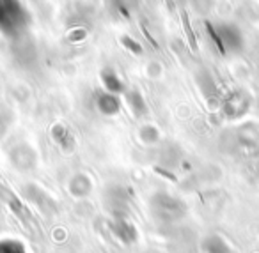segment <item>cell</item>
<instances>
[{"label": "cell", "instance_id": "cell-3", "mask_svg": "<svg viewBox=\"0 0 259 253\" xmlns=\"http://www.w3.org/2000/svg\"><path fill=\"white\" fill-rule=\"evenodd\" d=\"M202 249H204V253H231L229 244L222 237H219V235L206 237L204 242H202Z\"/></svg>", "mask_w": 259, "mask_h": 253}, {"label": "cell", "instance_id": "cell-5", "mask_svg": "<svg viewBox=\"0 0 259 253\" xmlns=\"http://www.w3.org/2000/svg\"><path fill=\"white\" fill-rule=\"evenodd\" d=\"M100 108L105 114H115L119 110V103L114 96H103L100 99Z\"/></svg>", "mask_w": 259, "mask_h": 253}, {"label": "cell", "instance_id": "cell-4", "mask_svg": "<svg viewBox=\"0 0 259 253\" xmlns=\"http://www.w3.org/2000/svg\"><path fill=\"white\" fill-rule=\"evenodd\" d=\"M0 253H27L22 242L18 241H0Z\"/></svg>", "mask_w": 259, "mask_h": 253}, {"label": "cell", "instance_id": "cell-2", "mask_svg": "<svg viewBox=\"0 0 259 253\" xmlns=\"http://www.w3.org/2000/svg\"><path fill=\"white\" fill-rule=\"evenodd\" d=\"M110 228L114 232V235L124 244H132L137 241V228L134 227V223H130L126 218L115 216V220L110 223Z\"/></svg>", "mask_w": 259, "mask_h": 253}, {"label": "cell", "instance_id": "cell-1", "mask_svg": "<svg viewBox=\"0 0 259 253\" xmlns=\"http://www.w3.org/2000/svg\"><path fill=\"white\" fill-rule=\"evenodd\" d=\"M153 213L158 220L162 221H178L187 214V207L181 202L180 198L172 195H167V193H158L155 195L151 202Z\"/></svg>", "mask_w": 259, "mask_h": 253}]
</instances>
